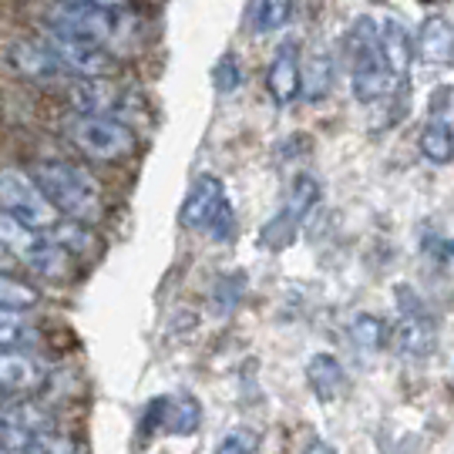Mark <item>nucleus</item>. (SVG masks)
Instances as JSON below:
<instances>
[{
  "label": "nucleus",
  "instance_id": "f257e3e1",
  "mask_svg": "<svg viewBox=\"0 0 454 454\" xmlns=\"http://www.w3.org/2000/svg\"><path fill=\"white\" fill-rule=\"evenodd\" d=\"M31 179L37 189L48 195V202L58 212H67L74 223H95L105 212L101 202V189L98 182L88 176V168L74 162H61V159H44L34 165Z\"/></svg>",
  "mask_w": 454,
  "mask_h": 454
},
{
  "label": "nucleus",
  "instance_id": "f03ea898",
  "mask_svg": "<svg viewBox=\"0 0 454 454\" xmlns=\"http://www.w3.org/2000/svg\"><path fill=\"white\" fill-rule=\"evenodd\" d=\"M347 58H350V91L360 105H377L384 98L394 95L397 78L387 71V65L377 54V41H373V17L364 14L350 24L347 31Z\"/></svg>",
  "mask_w": 454,
  "mask_h": 454
},
{
  "label": "nucleus",
  "instance_id": "7ed1b4c3",
  "mask_svg": "<svg viewBox=\"0 0 454 454\" xmlns=\"http://www.w3.org/2000/svg\"><path fill=\"white\" fill-rule=\"evenodd\" d=\"M179 215L182 226L192 232H206L215 243H229L236 236V219H232L226 185L215 176H195Z\"/></svg>",
  "mask_w": 454,
  "mask_h": 454
},
{
  "label": "nucleus",
  "instance_id": "20e7f679",
  "mask_svg": "<svg viewBox=\"0 0 454 454\" xmlns=\"http://www.w3.org/2000/svg\"><path fill=\"white\" fill-rule=\"evenodd\" d=\"M67 138L91 162H121L135 152V135L129 125L105 114H74L67 121Z\"/></svg>",
  "mask_w": 454,
  "mask_h": 454
},
{
  "label": "nucleus",
  "instance_id": "39448f33",
  "mask_svg": "<svg viewBox=\"0 0 454 454\" xmlns=\"http://www.w3.org/2000/svg\"><path fill=\"white\" fill-rule=\"evenodd\" d=\"M44 31L82 41V44L105 48L114 37V31H118V17H114V11L78 4V0H54L48 17H44Z\"/></svg>",
  "mask_w": 454,
  "mask_h": 454
},
{
  "label": "nucleus",
  "instance_id": "423d86ee",
  "mask_svg": "<svg viewBox=\"0 0 454 454\" xmlns=\"http://www.w3.org/2000/svg\"><path fill=\"white\" fill-rule=\"evenodd\" d=\"M0 209L20 219L34 232L58 226V209L48 202V195L37 189V182L20 168L0 172Z\"/></svg>",
  "mask_w": 454,
  "mask_h": 454
},
{
  "label": "nucleus",
  "instance_id": "0eeeda50",
  "mask_svg": "<svg viewBox=\"0 0 454 454\" xmlns=\"http://www.w3.org/2000/svg\"><path fill=\"white\" fill-rule=\"evenodd\" d=\"M202 424V404L189 397V394H172V397H155L145 407L142 418V434H176V438H189Z\"/></svg>",
  "mask_w": 454,
  "mask_h": 454
},
{
  "label": "nucleus",
  "instance_id": "6e6552de",
  "mask_svg": "<svg viewBox=\"0 0 454 454\" xmlns=\"http://www.w3.org/2000/svg\"><path fill=\"white\" fill-rule=\"evenodd\" d=\"M71 105L78 108V114H105V118L118 114L121 121V114L135 105V95L112 82L108 74H101V78H78L71 84Z\"/></svg>",
  "mask_w": 454,
  "mask_h": 454
},
{
  "label": "nucleus",
  "instance_id": "1a4fd4ad",
  "mask_svg": "<svg viewBox=\"0 0 454 454\" xmlns=\"http://www.w3.org/2000/svg\"><path fill=\"white\" fill-rule=\"evenodd\" d=\"M44 44L54 54V61L65 67L67 78H101V74H112L114 61L108 58L105 48L95 44H82V41H71L61 34L44 31Z\"/></svg>",
  "mask_w": 454,
  "mask_h": 454
},
{
  "label": "nucleus",
  "instance_id": "9d476101",
  "mask_svg": "<svg viewBox=\"0 0 454 454\" xmlns=\"http://www.w3.org/2000/svg\"><path fill=\"white\" fill-rule=\"evenodd\" d=\"M373 41H377V54L387 65L390 74L397 82H407V74L414 67V58H418L411 31L394 14H377L373 17Z\"/></svg>",
  "mask_w": 454,
  "mask_h": 454
},
{
  "label": "nucleus",
  "instance_id": "9b49d317",
  "mask_svg": "<svg viewBox=\"0 0 454 454\" xmlns=\"http://www.w3.org/2000/svg\"><path fill=\"white\" fill-rule=\"evenodd\" d=\"M4 61L14 67L20 78L27 82H58L67 78L65 67L54 61V54L48 51L44 41H14L4 48Z\"/></svg>",
  "mask_w": 454,
  "mask_h": 454
},
{
  "label": "nucleus",
  "instance_id": "f8f14e48",
  "mask_svg": "<svg viewBox=\"0 0 454 454\" xmlns=\"http://www.w3.org/2000/svg\"><path fill=\"white\" fill-rule=\"evenodd\" d=\"M266 88H270L276 105H290L300 98V54H296L293 41L279 44V51H276L273 65L266 71Z\"/></svg>",
  "mask_w": 454,
  "mask_h": 454
},
{
  "label": "nucleus",
  "instance_id": "ddd939ff",
  "mask_svg": "<svg viewBox=\"0 0 454 454\" xmlns=\"http://www.w3.org/2000/svg\"><path fill=\"white\" fill-rule=\"evenodd\" d=\"M44 384V367L20 350H0V394H27Z\"/></svg>",
  "mask_w": 454,
  "mask_h": 454
},
{
  "label": "nucleus",
  "instance_id": "4468645a",
  "mask_svg": "<svg viewBox=\"0 0 454 454\" xmlns=\"http://www.w3.org/2000/svg\"><path fill=\"white\" fill-rule=\"evenodd\" d=\"M307 384L320 404H333L347 390V371L333 354H313L307 360Z\"/></svg>",
  "mask_w": 454,
  "mask_h": 454
},
{
  "label": "nucleus",
  "instance_id": "2eb2a0df",
  "mask_svg": "<svg viewBox=\"0 0 454 454\" xmlns=\"http://www.w3.org/2000/svg\"><path fill=\"white\" fill-rule=\"evenodd\" d=\"M414 51L421 54L427 65H451V54H454L451 24L444 17H427L421 24V31H418Z\"/></svg>",
  "mask_w": 454,
  "mask_h": 454
},
{
  "label": "nucleus",
  "instance_id": "dca6fc26",
  "mask_svg": "<svg viewBox=\"0 0 454 454\" xmlns=\"http://www.w3.org/2000/svg\"><path fill=\"white\" fill-rule=\"evenodd\" d=\"M421 152L427 162L451 165L454 159V129L451 114H431L421 131Z\"/></svg>",
  "mask_w": 454,
  "mask_h": 454
},
{
  "label": "nucleus",
  "instance_id": "f3484780",
  "mask_svg": "<svg viewBox=\"0 0 454 454\" xmlns=\"http://www.w3.org/2000/svg\"><path fill=\"white\" fill-rule=\"evenodd\" d=\"M24 262L31 266V273H37L48 283H65V279H71V270H74V260L58 243H51V239H41Z\"/></svg>",
  "mask_w": 454,
  "mask_h": 454
},
{
  "label": "nucleus",
  "instance_id": "a211bd4d",
  "mask_svg": "<svg viewBox=\"0 0 454 454\" xmlns=\"http://www.w3.org/2000/svg\"><path fill=\"white\" fill-rule=\"evenodd\" d=\"M330 91H333V58L326 51H317L307 58V65L300 67V95L317 105Z\"/></svg>",
  "mask_w": 454,
  "mask_h": 454
},
{
  "label": "nucleus",
  "instance_id": "6ab92c4d",
  "mask_svg": "<svg viewBox=\"0 0 454 454\" xmlns=\"http://www.w3.org/2000/svg\"><path fill=\"white\" fill-rule=\"evenodd\" d=\"M394 343L404 357H431L434 347H438V330L434 320H401Z\"/></svg>",
  "mask_w": 454,
  "mask_h": 454
},
{
  "label": "nucleus",
  "instance_id": "aec40b11",
  "mask_svg": "<svg viewBox=\"0 0 454 454\" xmlns=\"http://www.w3.org/2000/svg\"><path fill=\"white\" fill-rule=\"evenodd\" d=\"M317 202H320V182L313 179V176H307V172H300V176L293 179L290 192H286V202H283V209L279 212H283L290 223L303 226V219L313 212Z\"/></svg>",
  "mask_w": 454,
  "mask_h": 454
},
{
  "label": "nucleus",
  "instance_id": "412c9836",
  "mask_svg": "<svg viewBox=\"0 0 454 454\" xmlns=\"http://www.w3.org/2000/svg\"><path fill=\"white\" fill-rule=\"evenodd\" d=\"M37 243H41V236L34 229H27L20 219H14V215H7V212L0 209V249H7L17 260H27Z\"/></svg>",
  "mask_w": 454,
  "mask_h": 454
},
{
  "label": "nucleus",
  "instance_id": "4be33fe9",
  "mask_svg": "<svg viewBox=\"0 0 454 454\" xmlns=\"http://www.w3.org/2000/svg\"><path fill=\"white\" fill-rule=\"evenodd\" d=\"M51 229H54V239H51V243L61 246L71 260H84L98 243V236L88 229V223H74V219H71L65 226H51Z\"/></svg>",
  "mask_w": 454,
  "mask_h": 454
},
{
  "label": "nucleus",
  "instance_id": "5701e85b",
  "mask_svg": "<svg viewBox=\"0 0 454 454\" xmlns=\"http://www.w3.org/2000/svg\"><path fill=\"white\" fill-rule=\"evenodd\" d=\"M384 337H387V326H384L380 317H373V313H357V317L350 320V340L357 343L364 354L380 350V347H384Z\"/></svg>",
  "mask_w": 454,
  "mask_h": 454
},
{
  "label": "nucleus",
  "instance_id": "b1692460",
  "mask_svg": "<svg viewBox=\"0 0 454 454\" xmlns=\"http://www.w3.org/2000/svg\"><path fill=\"white\" fill-rule=\"evenodd\" d=\"M290 14H293V0H256V7H253V27L260 34H273L279 27H286Z\"/></svg>",
  "mask_w": 454,
  "mask_h": 454
},
{
  "label": "nucleus",
  "instance_id": "393cba45",
  "mask_svg": "<svg viewBox=\"0 0 454 454\" xmlns=\"http://www.w3.org/2000/svg\"><path fill=\"white\" fill-rule=\"evenodd\" d=\"M37 296L41 293L34 290L31 283H24V279H17L11 273H0V309H31L37 303Z\"/></svg>",
  "mask_w": 454,
  "mask_h": 454
},
{
  "label": "nucleus",
  "instance_id": "a878e982",
  "mask_svg": "<svg viewBox=\"0 0 454 454\" xmlns=\"http://www.w3.org/2000/svg\"><path fill=\"white\" fill-rule=\"evenodd\" d=\"M296 232H300V226L290 223L283 212H276L273 219L260 229V243H262V249H273L276 253V249H286V246L296 239Z\"/></svg>",
  "mask_w": 454,
  "mask_h": 454
},
{
  "label": "nucleus",
  "instance_id": "bb28decb",
  "mask_svg": "<svg viewBox=\"0 0 454 454\" xmlns=\"http://www.w3.org/2000/svg\"><path fill=\"white\" fill-rule=\"evenodd\" d=\"M260 451V431L256 427H232L226 438L215 444V454H256Z\"/></svg>",
  "mask_w": 454,
  "mask_h": 454
},
{
  "label": "nucleus",
  "instance_id": "cd10ccee",
  "mask_svg": "<svg viewBox=\"0 0 454 454\" xmlns=\"http://www.w3.org/2000/svg\"><path fill=\"white\" fill-rule=\"evenodd\" d=\"M394 303H397L401 320H434L427 303L421 300V293L414 290V286H407V283H401V286L394 290Z\"/></svg>",
  "mask_w": 454,
  "mask_h": 454
},
{
  "label": "nucleus",
  "instance_id": "c85d7f7f",
  "mask_svg": "<svg viewBox=\"0 0 454 454\" xmlns=\"http://www.w3.org/2000/svg\"><path fill=\"white\" fill-rule=\"evenodd\" d=\"M212 82H215V91H223V95H232L243 84V65H239V58L232 51H226L219 58V65L212 71Z\"/></svg>",
  "mask_w": 454,
  "mask_h": 454
},
{
  "label": "nucleus",
  "instance_id": "c756f323",
  "mask_svg": "<svg viewBox=\"0 0 454 454\" xmlns=\"http://www.w3.org/2000/svg\"><path fill=\"white\" fill-rule=\"evenodd\" d=\"M243 293H246V279H243V276H223V279L215 283V290H212L215 309H219V313H232V309L239 307Z\"/></svg>",
  "mask_w": 454,
  "mask_h": 454
},
{
  "label": "nucleus",
  "instance_id": "7c9ffc66",
  "mask_svg": "<svg viewBox=\"0 0 454 454\" xmlns=\"http://www.w3.org/2000/svg\"><path fill=\"white\" fill-rule=\"evenodd\" d=\"M27 337H34L24 317L17 309H0V350H11L17 343H24Z\"/></svg>",
  "mask_w": 454,
  "mask_h": 454
},
{
  "label": "nucleus",
  "instance_id": "2f4dec72",
  "mask_svg": "<svg viewBox=\"0 0 454 454\" xmlns=\"http://www.w3.org/2000/svg\"><path fill=\"white\" fill-rule=\"evenodd\" d=\"M24 454H82L78 451V444L71 438H65V434H37V438L27 441V448H24Z\"/></svg>",
  "mask_w": 454,
  "mask_h": 454
},
{
  "label": "nucleus",
  "instance_id": "473e14b6",
  "mask_svg": "<svg viewBox=\"0 0 454 454\" xmlns=\"http://www.w3.org/2000/svg\"><path fill=\"white\" fill-rule=\"evenodd\" d=\"M424 256L438 266L441 270H448L451 266V243H448V236H438V232H427L424 236Z\"/></svg>",
  "mask_w": 454,
  "mask_h": 454
},
{
  "label": "nucleus",
  "instance_id": "72a5a7b5",
  "mask_svg": "<svg viewBox=\"0 0 454 454\" xmlns=\"http://www.w3.org/2000/svg\"><path fill=\"white\" fill-rule=\"evenodd\" d=\"M303 454H337V448H333V444H326V441H320V438H313Z\"/></svg>",
  "mask_w": 454,
  "mask_h": 454
},
{
  "label": "nucleus",
  "instance_id": "f704fd0d",
  "mask_svg": "<svg viewBox=\"0 0 454 454\" xmlns=\"http://www.w3.org/2000/svg\"><path fill=\"white\" fill-rule=\"evenodd\" d=\"M78 4H91V7H105V11H118V7H125L129 0H78Z\"/></svg>",
  "mask_w": 454,
  "mask_h": 454
}]
</instances>
